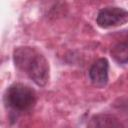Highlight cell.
<instances>
[{"label": "cell", "instance_id": "obj_1", "mask_svg": "<svg viewBox=\"0 0 128 128\" xmlns=\"http://www.w3.org/2000/svg\"><path fill=\"white\" fill-rule=\"evenodd\" d=\"M15 66L38 86L43 87L49 81V63L39 51L33 47L20 46L13 52Z\"/></svg>", "mask_w": 128, "mask_h": 128}, {"label": "cell", "instance_id": "obj_2", "mask_svg": "<svg viewBox=\"0 0 128 128\" xmlns=\"http://www.w3.org/2000/svg\"><path fill=\"white\" fill-rule=\"evenodd\" d=\"M4 101L7 107L15 112H24L30 110L36 103V93L28 85L23 83H14L10 85L4 95Z\"/></svg>", "mask_w": 128, "mask_h": 128}, {"label": "cell", "instance_id": "obj_3", "mask_svg": "<svg viewBox=\"0 0 128 128\" xmlns=\"http://www.w3.org/2000/svg\"><path fill=\"white\" fill-rule=\"evenodd\" d=\"M128 22V10L121 7L109 6L101 9L96 17V23L101 28H111Z\"/></svg>", "mask_w": 128, "mask_h": 128}, {"label": "cell", "instance_id": "obj_4", "mask_svg": "<svg viewBox=\"0 0 128 128\" xmlns=\"http://www.w3.org/2000/svg\"><path fill=\"white\" fill-rule=\"evenodd\" d=\"M109 62L106 58H99L96 60L89 69V78L91 82L98 86L103 87L108 82Z\"/></svg>", "mask_w": 128, "mask_h": 128}, {"label": "cell", "instance_id": "obj_5", "mask_svg": "<svg viewBox=\"0 0 128 128\" xmlns=\"http://www.w3.org/2000/svg\"><path fill=\"white\" fill-rule=\"evenodd\" d=\"M87 128H125L119 119L110 114H97L91 117Z\"/></svg>", "mask_w": 128, "mask_h": 128}, {"label": "cell", "instance_id": "obj_6", "mask_svg": "<svg viewBox=\"0 0 128 128\" xmlns=\"http://www.w3.org/2000/svg\"><path fill=\"white\" fill-rule=\"evenodd\" d=\"M110 55L118 64H128V39L115 44L111 48Z\"/></svg>", "mask_w": 128, "mask_h": 128}]
</instances>
